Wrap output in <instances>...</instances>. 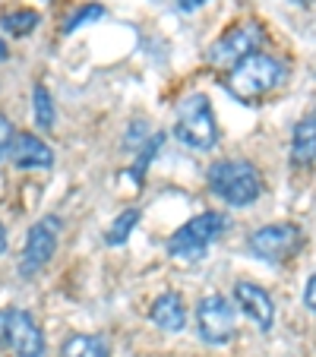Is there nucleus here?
Segmentation results:
<instances>
[{
    "instance_id": "nucleus-2",
    "label": "nucleus",
    "mask_w": 316,
    "mask_h": 357,
    "mask_svg": "<svg viewBox=\"0 0 316 357\" xmlns=\"http://www.w3.org/2000/svg\"><path fill=\"white\" fill-rule=\"evenodd\" d=\"M209 187H212L216 196H222L225 202L241 206L243 209V206H250V202L259 199L262 177L250 162L234 158V162H216L212 168H209Z\"/></svg>"
},
{
    "instance_id": "nucleus-23",
    "label": "nucleus",
    "mask_w": 316,
    "mask_h": 357,
    "mask_svg": "<svg viewBox=\"0 0 316 357\" xmlns=\"http://www.w3.org/2000/svg\"><path fill=\"white\" fill-rule=\"evenodd\" d=\"M7 250V231H3V225H0V253Z\"/></svg>"
},
{
    "instance_id": "nucleus-6",
    "label": "nucleus",
    "mask_w": 316,
    "mask_h": 357,
    "mask_svg": "<svg viewBox=\"0 0 316 357\" xmlns=\"http://www.w3.org/2000/svg\"><path fill=\"white\" fill-rule=\"evenodd\" d=\"M57 234H61V218L57 215H45L41 222H35L26 234V247H22V259H20V272L26 278L38 275L57 250Z\"/></svg>"
},
{
    "instance_id": "nucleus-17",
    "label": "nucleus",
    "mask_w": 316,
    "mask_h": 357,
    "mask_svg": "<svg viewBox=\"0 0 316 357\" xmlns=\"http://www.w3.org/2000/svg\"><path fill=\"white\" fill-rule=\"evenodd\" d=\"M136 222H140V209H127V212H121V215H117L114 222H111V228H108V234H105V241H108L111 247H121V243H127V237L133 234Z\"/></svg>"
},
{
    "instance_id": "nucleus-16",
    "label": "nucleus",
    "mask_w": 316,
    "mask_h": 357,
    "mask_svg": "<svg viewBox=\"0 0 316 357\" xmlns=\"http://www.w3.org/2000/svg\"><path fill=\"white\" fill-rule=\"evenodd\" d=\"M32 114H35V123H38V130H51L54 127V101H51V95H47L45 86H35L32 89Z\"/></svg>"
},
{
    "instance_id": "nucleus-14",
    "label": "nucleus",
    "mask_w": 316,
    "mask_h": 357,
    "mask_svg": "<svg viewBox=\"0 0 316 357\" xmlns=\"http://www.w3.org/2000/svg\"><path fill=\"white\" fill-rule=\"evenodd\" d=\"M61 357H111L105 338L98 335H70L61 344Z\"/></svg>"
},
{
    "instance_id": "nucleus-19",
    "label": "nucleus",
    "mask_w": 316,
    "mask_h": 357,
    "mask_svg": "<svg viewBox=\"0 0 316 357\" xmlns=\"http://www.w3.org/2000/svg\"><path fill=\"white\" fill-rule=\"evenodd\" d=\"M13 136H16V127H13V123H10V121H7V117H3V114H0V158L7 155L10 139H13Z\"/></svg>"
},
{
    "instance_id": "nucleus-9",
    "label": "nucleus",
    "mask_w": 316,
    "mask_h": 357,
    "mask_svg": "<svg viewBox=\"0 0 316 357\" xmlns=\"http://www.w3.org/2000/svg\"><path fill=\"white\" fill-rule=\"evenodd\" d=\"M16 357H45V335H41L38 323L20 307L7 310V344Z\"/></svg>"
},
{
    "instance_id": "nucleus-22",
    "label": "nucleus",
    "mask_w": 316,
    "mask_h": 357,
    "mask_svg": "<svg viewBox=\"0 0 316 357\" xmlns=\"http://www.w3.org/2000/svg\"><path fill=\"white\" fill-rule=\"evenodd\" d=\"M7 344V310H0V348Z\"/></svg>"
},
{
    "instance_id": "nucleus-3",
    "label": "nucleus",
    "mask_w": 316,
    "mask_h": 357,
    "mask_svg": "<svg viewBox=\"0 0 316 357\" xmlns=\"http://www.w3.org/2000/svg\"><path fill=\"white\" fill-rule=\"evenodd\" d=\"M174 136L190 149H212L218 142V121L202 92H193L181 101L174 121Z\"/></svg>"
},
{
    "instance_id": "nucleus-8",
    "label": "nucleus",
    "mask_w": 316,
    "mask_h": 357,
    "mask_svg": "<svg viewBox=\"0 0 316 357\" xmlns=\"http://www.w3.org/2000/svg\"><path fill=\"white\" fill-rule=\"evenodd\" d=\"M262 32L253 22H243V26H231L216 45L209 47V63L216 67H228V63H241L243 57H250L259 47Z\"/></svg>"
},
{
    "instance_id": "nucleus-5",
    "label": "nucleus",
    "mask_w": 316,
    "mask_h": 357,
    "mask_svg": "<svg viewBox=\"0 0 316 357\" xmlns=\"http://www.w3.org/2000/svg\"><path fill=\"white\" fill-rule=\"evenodd\" d=\"M250 253L262 263H288L301 253L303 234L297 225H262L259 231L250 234Z\"/></svg>"
},
{
    "instance_id": "nucleus-21",
    "label": "nucleus",
    "mask_w": 316,
    "mask_h": 357,
    "mask_svg": "<svg viewBox=\"0 0 316 357\" xmlns=\"http://www.w3.org/2000/svg\"><path fill=\"white\" fill-rule=\"evenodd\" d=\"M206 0H177V7L183 10V13H190V10H200Z\"/></svg>"
},
{
    "instance_id": "nucleus-15",
    "label": "nucleus",
    "mask_w": 316,
    "mask_h": 357,
    "mask_svg": "<svg viewBox=\"0 0 316 357\" xmlns=\"http://www.w3.org/2000/svg\"><path fill=\"white\" fill-rule=\"evenodd\" d=\"M0 26H3L7 35L22 38V35H29L32 29H38V13H35V10H13V13H3Z\"/></svg>"
},
{
    "instance_id": "nucleus-13",
    "label": "nucleus",
    "mask_w": 316,
    "mask_h": 357,
    "mask_svg": "<svg viewBox=\"0 0 316 357\" xmlns=\"http://www.w3.org/2000/svg\"><path fill=\"white\" fill-rule=\"evenodd\" d=\"M149 317H152V323L158 326V329H165V332H181L183 323H187V310H183L181 294H174V291H165L162 297H155V303H152V310H149Z\"/></svg>"
},
{
    "instance_id": "nucleus-11",
    "label": "nucleus",
    "mask_w": 316,
    "mask_h": 357,
    "mask_svg": "<svg viewBox=\"0 0 316 357\" xmlns=\"http://www.w3.org/2000/svg\"><path fill=\"white\" fill-rule=\"evenodd\" d=\"M7 158L16 168H51V165H54L51 146L41 142L35 133H26V130H16V136L10 139Z\"/></svg>"
},
{
    "instance_id": "nucleus-1",
    "label": "nucleus",
    "mask_w": 316,
    "mask_h": 357,
    "mask_svg": "<svg viewBox=\"0 0 316 357\" xmlns=\"http://www.w3.org/2000/svg\"><path fill=\"white\" fill-rule=\"evenodd\" d=\"M285 79V67L276 61L272 54H262V51H253L250 57H243L241 63H234L228 76V92L234 95L243 105H256L262 101L269 92H276Z\"/></svg>"
},
{
    "instance_id": "nucleus-20",
    "label": "nucleus",
    "mask_w": 316,
    "mask_h": 357,
    "mask_svg": "<svg viewBox=\"0 0 316 357\" xmlns=\"http://www.w3.org/2000/svg\"><path fill=\"white\" fill-rule=\"evenodd\" d=\"M303 303H307L310 310L316 313V272H313V275H310L307 288H303Z\"/></svg>"
},
{
    "instance_id": "nucleus-4",
    "label": "nucleus",
    "mask_w": 316,
    "mask_h": 357,
    "mask_svg": "<svg viewBox=\"0 0 316 357\" xmlns=\"http://www.w3.org/2000/svg\"><path fill=\"white\" fill-rule=\"evenodd\" d=\"M225 215L222 212H202V215L190 218L187 225L171 234L168 241V253L174 259H183V263H193V259H202L206 257L209 243H216L225 231Z\"/></svg>"
},
{
    "instance_id": "nucleus-25",
    "label": "nucleus",
    "mask_w": 316,
    "mask_h": 357,
    "mask_svg": "<svg viewBox=\"0 0 316 357\" xmlns=\"http://www.w3.org/2000/svg\"><path fill=\"white\" fill-rule=\"evenodd\" d=\"M294 3H301V7H307V3H310V0H294Z\"/></svg>"
},
{
    "instance_id": "nucleus-12",
    "label": "nucleus",
    "mask_w": 316,
    "mask_h": 357,
    "mask_svg": "<svg viewBox=\"0 0 316 357\" xmlns=\"http://www.w3.org/2000/svg\"><path fill=\"white\" fill-rule=\"evenodd\" d=\"M316 162V111L294 123V136H291V165L307 168Z\"/></svg>"
},
{
    "instance_id": "nucleus-18",
    "label": "nucleus",
    "mask_w": 316,
    "mask_h": 357,
    "mask_svg": "<svg viewBox=\"0 0 316 357\" xmlns=\"http://www.w3.org/2000/svg\"><path fill=\"white\" fill-rule=\"evenodd\" d=\"M101 16H105V7H101V3H86V7H80L67 22H63L61 32L63 35H73L80 26H86V22H92V20H101Z\"/></svg>"
},
{
    "instance_id": "nucleus-24",
    "label": "nucleus",
    "mask_w": 316,
    "mask_h": 357,
    "mask_svg": "<svg viewBox=\"0 0 316 357\" xmlns=\"http://www.w3.org/2000/svg\"><path fill=\"white\" fill-rule=\"evenodd\" d=\"M7 54H10V51H7V41L0 38V61H7Z\"/></svg>"
},
{
    "instance_id": "nucleus-7",
    "label": "nucleus",
    "mask_w": 316,
    "mask_h": 357,
    "mask_svg": "<svg viewBox=\"0 0 316 357\" xmlns=\"http://www.w3.org/2000/svg\"><path fill=\"white\" fill-rule=\"evenodd\" d=\"M196 326L202 342L225 344L234 338V307L222 294H206L196 303Z\"/></svg>"
},
{
    "instance_id": "nucleus-10",
    "label": "nucleus",
    "mask_w": 316,
    "mask_h": 357,
    "mask_svg": "<svg viewBox=\"0 0 316 357\" xmlns=\"http://www.w3.org/2000/svg\"><path fill=\"white\" fill-rule=\"evenodd\" d=\"M234 297H237V307L253 319L256 329L259 332L272 329V323H276V303H272V297L266 294V288H259V284H253V282H237Z\"/></svg>"
}]
</instances>
